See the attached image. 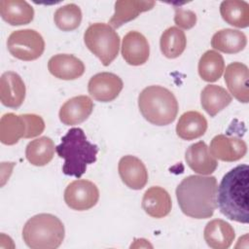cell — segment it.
Segmentation results:
<instances>
[{
    "label": "cell",
    "instance_id": "cell-1",
    "mask_svg": "<svg viewBox=\"0 0 249 249\" xmlns=\"http://www.w3.org/2000/svg\"><path fill=\"white\" fill-rule=\"evenodd\" d=\"M217 206L231 221L249 222V167L239 164L228 171L217 189Z\"/></svg>",
    "mask_w": 249,
    "mask_h": 249
},
{
    "label": "cell",
    "instance_id": "cell-2",
    "mask_svg": "<svg viewBox=\"0 0 249 249\" xmlns=\"http://www.w3.org/2000/svg\"><path fill=\"white\" fill-rule=\"evenodd\" d=\"M217 179L214 176L185 177L175 192L182 212L195 219L212 217L217 208Z\"/></svg>",
    "mask_w": 249,
    "mask_h": 249
},
{
    "label": "cell",
    "instance_id": "cell-3",
    "mask_svg": "<svg viewBox=\"0 0 249 249\" xmlns=\"http://www.w3.org/2000/svg\"><path fill=\"white\" fill-rule=\"evenodd\" d=\"M59 158L64 159L62 172L68 176L80 178L89 164L96 161L98 147L90 143L80 127H73L61 138L55 147Z\"/></svg>",
    "mask_w": 249,
    "mask_h": 249
},
{
    "label": "cell",
    "instance_id": "cell-4",
    "mask_svg": "<svg viewBox=\"0 0 249 249\" xmlns=\"http://www.w3.org/2000/svg\"><path fill=\"white\" fill-rule=\"evenodd\" d=\"M138 107L145 120L160 126L173 123L179 109L175 95L161 86L145 88L139 93Z\"/></svg>",
    "mask_w": 249,
    "mask_h": 249
},
{
    "label": "cell",
    "instance_id": "cell-5",
    "mask_svg": "<svg viewBox=\"0 0 249 249\" xmlns=\"http://www.w3.org/2000/svg\"><path fill=\"white\" fill-rule=\"evenodd\" d=\"M64 235L62 222L49 213L31 217L22 229L23 241L32 249H55L61 245Z\"/></svg>",
    "mask_w": 249,
    "mask_h": 249
},
{
    "label": "cell",
    "instance_id": "cell-6",
    "mask_svg": "<svg viewBox=\"0 0 249 249\" xmlns=\"http://www.w3.org/2000/svg\"><path fill=\"white\" fill-rule=\"evenodd\" d=\"M84 42L104 66H108L118 56L120 36L108 23L95 22L90 24L85 31Z\"/></svg>",
    "mask_w": 249,
    "mask_h": 249
},
{
    "label": "cell",
    "instance_id": "cell-7",
    "mask_svg": "<svg viewBox=\"0 0 249 249\" xmlns=\"http://www.w3.org/2000/svg\"><path fill=\"white\" fill-rule=\"evenodd\" d=\"M9 53L16 58L31 61L39 58L45 51L42 35L34 29L13 31L7 40Z\"/></svg>",
    "mask_w": 249,
    "mask_h": 249
},
{
    "label": "cell",
    "instance_id": "cell-8",
    "mask_svg": "<svg viewBox=\"0 0 249 249\" xmlns=\"http://www.w3.org/2000/svg\"><path fill=\"white\" fill-rule=\"evenodd\" d=\"M98 199V188L89 180H75L68 184L64 191V201L73 210H89L96 205Z\"/></svg>",
    "mask_w": 249,
    "mask_h": 249
},
{
    "label": "cell",
    "instance_id": "cell-9",
    "mask_svg": "<svg viewBox=\"0 0 249 249\" xmlns=\"http://www.w3.org/2000/svg\"><path fill=\"white\" fill-rule=\"evenodd\" d=\"M123 88V80L118 75L110 72L93 75L88 84L89 95L100 102L113 101L119 96Z\"/></svg>",
    "mask_w": 249,
    "mask_h": 249
},
{
    "label": "cell",
    "instance_id": "cell-10",
    "mask_svg": "<svg viewBox=\"0 0 249 249\" xmlns=\"http://www.w3.org/2000/svg\"><path fill=\"white\" fill-rule=\"evenodd\" d=\"M208 149L215 159L223 161H236L246 155L247 145L239 137L218 134L212 138Z\"/></svg>",
    "mask_w": 249,
    "mask_h": 249
},
{
    "label": "cell",
    "instance_id": "cell-11",
    "mask_svg": "<svg viewBox=\"0 0 249 249\" xmlns=\"http://www.w3.org/2000/svg\"><path fill=\"white\" fill-rule=\"evenodd\" d=\"M25 85L20 76L14 71L4 72L0 78V100L9 108L17 109L24 101Z\"/></svg>",
    "mask_w": 249,
    "mask_h": 249
},
{
    "label": "cell",
    "instance_id": "cell-12",
    "mask_svg": "<svg viewBox=\"0 0 249 249\" xmlns=\"http://www.w3.org/2000/svg\"><path fill=\"white\" fill-rule=\"evenodd\" d=\"M122 181L132 190L143 189L148 182V171L143 161L131 155L123 157L118 164Z\"/></svg>",
    "mask_w": 249,
    "mask_h": 249
},
{
    "label": "cell",
    "instance_id": "cell-13",
    "mask_svg": "<svg viewBox=\"0 0 249 249\" xmlns=\"http://www.w3.org/2000/svg\"><path fill=\"white\" fill-rule=\"evenodd\" d=\"M122 55L129 65L144 64L150 55V46L146 37L138 31L127 32L123 39Z\"/></svg>",
    "mask_w": 249,
    "mask_h": 249
},
{
    "label": "cell",
    "instance_id": "cell-14",
    "mask_svg": "<svg viewBox=\"0 0 249 249\" xmlns=\"http://www.w3.org/2000/svg\"><path fill=\"white\" fill-rule=\"evenodd\" d=\"M225 83L230 92L239 102L247 103L249 101L248 67L241 62L235 61L230 63L225 70Z\"/></svg>",
    "mask_w": 249,
    "mask_h": 249
},
{
    "label": "cell",
    "instance_id": "cell-15",
    "mask_svg": "<svg viewBox=\"0 0 249 249\" xmlns=\"http://www.w3.org/2000/svg\"><path fill=\"white\" fill-rule=\"evenodd\" d=\"M93 102L88 95H78L68 99L59 109V120L66 125L85 122L92 113Z\"/></svg>",
    "mask_w": 249,
    "mask_h": 249
},
{
    "label": "cell",
    "instance_id": "cell-16",
    "mask_svg": "<svg viewBox=\"0 0 249 249\" xmlns=\"http://www.w3.org/2000/svg\"><path fill=\"white\" fill-rule=\"evenodd\" d=\"M48 69L55 78L70 81L76 80L84 74L85 64L73 54L58 53L50 58Z\"/></svg>",
    "mask_w": 249,
    "mask_h": 249
},
{
    "label": "cell",
    "instance_id": "cell-17",
    "mask_svg": "<svg viewBox=\"0 0 249 249\" xmlns=\"http://www.w3.org/2000/svg\"><path fill=\"white\" fill-rule=\"evenodd\" d=\"M185 160L193 171L201 175H210L218 166L216 159L210 154L206 143L203 141L190 145L185 153Z\"/></svg>",
    "mask_w": 249,
    "mask_h": 249
},
{
    "label": "cell",
    "instance_id": "cell-18",
    "mask_svg": "<svg viewBox=\"0 0 249 249\" xmlns=\"http://www.w3.org/2000/svg\"><path fill=\"white\" fill-rule=\"evenodd\" d=\"M172 207V201L166 190L159 186L149 188L142 198L143 210L153 218H163L167 216Z\"/></svg>",
    "mask_w": 249,
    "mask_h": 249
},
{
    "label": "cell",
    "instance_id": "cell-19",
    "mask_svg": "<svg viewBox=\"0 0 249 249\" xmlns=\"http://www.w3.org/2000/svg\"><path fill=\"white\" fill-rule=\"evenodd\" d=\"M156 5L155 1L120 0L115 2V13L109 20L113 28H119L123 24L136 18L141 13L150 11Z\"/></svg>",
    "mask_w": 249,
    "mask_h": 249
},
{
    "label": "cell",
    "instance_id": "cell-20",
    "mask_svg": "<svg viewBox=\"0 0 249 249\" xmlns=\"http://www.w3.org/2000/svg\"><path fill=\"white\" fill-rule=\"evenodd\" d=\"M234 236L233 228L222 219L211 220L203 231L204 240L213 249H228L232 244Z\"/></svg>",
    "mask_w": 249,
    "mask_h": 249
},
{
    "label": "cell",
    "instance_id": "cell-21",
    "mask_svg": "<svg viewBox=\"0 0 249 249\" xmlns=\"http://www.w3.org/2000/svg\"><path fill=\"white\" fill-rule=\"evenodd\" d=\"M1 18L11 25L28 24L34 18V9L26 1L1 0Z\"/></svg>",
    "mask_w": 249,
    "mask_h": 249
},
{
    "label": "cell",
    "instance_id": "cell-22",
    "mask_svg": "<svg viewBox=\"0 0 249 249\" xmlns=\"http://www.w3.org/2000/svg\"><path fill=\"white\" fill-rule=\"evenodd\" d=\"M26 121L22 115L7 113L0 120V141L5 145H15L20 138H25Z\"/></svg>",
    "mask_w": 249,
    "mask_h": 249
},
{
    "label": "cell",
    "instance_id": "cell-23",
    "mask_svg": "<svg viewBox=\"0 0 249 249\" xmlns=\"http://www.w3.org/2000/svg\"><path fill=\"white\" fill-rule=\"evenodd\" d=\"M207 129L205 117L197 111H188L181 115L176 124V133L183 140H193L202 136Z\"/></svg>",
    "mask_w": 249,
    "mask_h": 249
},
{
    "label": "cell",
    "instance_id": "cell-24",
    "mask_svg": "<svg viewBox=\"0 0 249 249\" xmlns=\"http://www.w3.org/2000/svg\"><path fill=\"white\" fill-rule=\"evenodd\" d=\"M247 44L246 35L236 29L225 28L217 31L211 39V47L225 53H237Z\"/></svg>",
    "mask_w": 249,
    "mask_h": 249
},
{
    "label": "cell",
    "instance_id": "cell-25",
    "mask_svg": "<svg viewBox=\"0 0 249 249\" xmlns=\"http://www.w3.org/2000/svg\"><path fill=\"white\" fill-rule=\"evenodd\" d=\"M231 99L226 89L217 85L205 86L200 93L201 106L210 117H215L231 102Z\"/></svg>",
    "mask_w": 249,
    "mask_h": 249
},
{
    "label": "cell",
    "instance_id": "cell-26",
    "mask_svg": "<svg viewBox=\"0 0 249 249\" xmlns=\"http://www.w3.org/2000/svg\"><path fill=\"white\" fill-rule=\"evenodd\" d=\"M54 143L48 136H41L30 141L25 149L26 160L35 166L48 164L54 156Z\"/></svg>",
    "mask_w": 249,
    "mask_h": 249
},
{
    "label": "cell",
    "instance_id": "cell-27",
    "mask_svg": "<svg viewBox=\"0 0 249 249\" xmlns=\"http://www.w3.org/2000/svg\"><path fill=\"white\" fill-rule=\"evenodd\" d=\"M222 18L229 24L246 28L249 25V4L243 0H226L220 5Z\"/></svg>",
    "mask_w": 249,
    "mask_h": 249
},
{
    "label": "cell",
    "instance_id": "cell-28",
    "mask_svg": "<svg viewBox=\"0 0 249 249\" xmlns=\"http://www.w3.org/2000/svg\"><path fill=\"white\" fill-rule=\"evenodd\" d=\"M186 46V35L184 31L177 26L168 27L160 36V51L167 58H176L180 56L185 51Z\"/></svg>",
    "mask_w": 249,
    "mask_h": 249
},
{
    "label": "cell",
    "instance_id": "cell-29",
    "mask_svg": "<svg viewBox=\"0 0 249 249\" xmlns=\"http://www.w3.org/2000/svg\"><path fill=\"white\" fill-rule=\"evenodd\" d=\"M198 74L205 82H216L225 70V61L218 52L214 50L206 51L198 61Z\"/></svg>",
    "mask_w": 249,
    "mask_h": 249
},
{
    "label": "cell",
    "instance_id": "cell-30",
    "mask_svg": "<svg viewBox=\"0 0 249 249\" xmlns=\"http://www.w3.org/2000/svg\"><path fill=\"white\" fill-rule=\"evenodd\" d=\"M53 21L60 30L73 31L81 24L82 11L74 3L66 4L54 12Z\"/></svg>",
    "mask_w": 249,
    "mask_h": 249
},
{
    "label": "cell",
    "instance_id": "cell-31",
    "mask_svg": "<svg viewBox=\"0 0 249 249\" xmlns=\"http://www.w3.org/2000/svg\"><path fill=\"white\" fill-rule=\"evenodd\" d=\"M174 22L179 28L191 29L196 23V15L191 11L174 5Z\"/></svg>",
    "mask_w": 249,
    "mask_h": 249
},
{
    "label": "cell",
    "instance_id": "cell-32",
    "mask_svg": "<svg viewBox=\"0 0 249 249\" xmlns=\"http://www.w3.org/2000/svg\"><path fill=\"white\" fill-rule=\"evenodd\" d=\"M27 124L25 138H33L40 135L45 129V122L42 117L36 114H23Z\"/></svg>",
    "mask_w": 249,
    "mask_h": 249
}]
</instances>
